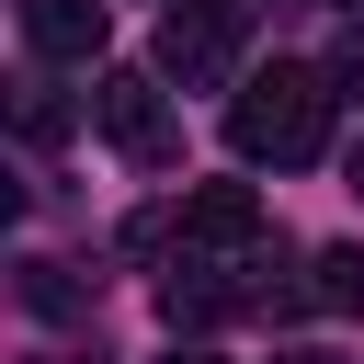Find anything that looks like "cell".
Listing matches in <instances>:
<instances>
[{
	"label": "cell",
	"mask_w": 364,
	"mask_h": 364,
	"mask_svg": "<svg viewBox=\"0 0 364 364\" xmlns=\"http://www.w3.org/2000/svg\"><path fill=\"white\" fill-rule=\"evenodd\" d=\"M228 148H239V159H262V171L318 159V148H330V68H296V57L250 68V80H239V102H228Z\"/></svg>",
	"instance_id": "1"
},
{
	"label": "cell",
	"mask_w": 364,
	"mask_h": 364,
	"mask_svg": "<svg viewBox=\"0 0 364 364\" xmlns=\"http://www.w3.org/2000/svg\"><path fill=\"white\" fill-rule=\"evenodd\" d=\"M239 46H250V11H239V0H171V11H159V68H171L182 91H216V80L239 68Z\"/></svg>",
	"instance_id": "2"
},
{
	"label": "cell",
	"mask_w": 364,
	"mask_h": 364,
	"mask_svg": "<svg viewBox=\"0 0 364 364\" xmlns=\"http://www.w3.org/2000/svg\"><path fill=\"white\" fill-rule=\"evenodd\" d=\"M91 125H102L125 159H171V114H159V80H148V68H102V80H91Z\"/></svg>",
	"instance_id": "3"
},
{
	"label": "cell",
	"mask_w": 364,
	"mask_h": 364,
	"mask_svg": "<svg viewBox=\"0 0 364 364\" xmlns=\"http://www.w3.org/2000/svg\"><path fill=\"white\" fill-rule=\"evenodd\" d=\"M182 239L193 250H250L262 239V193L250 182H193L182 193Z\"/></svg>",
	"instance_id": "4"
},
{
	"label": "cell",
	"mask_w": 364,
	"mask_h": 364,
	"mask_svg": "<svg viewBox=\"0 0 364 364\" xmlns=\"http://www.w3.org/2000/svg\"><path fill=\"white\" fill-rule=\"evenodd\" d=\"M23 46L34 57H91L102 46V0H23Z\"/></svg>",
	"instance_id": "5"
},
{
	"label": "cell",
	"mask_w": 364,
	"mask_h": 364,
	"mask_svg": "<svg viewBox=\"0 0 364 364\" xmlns=\"http://www.w3.org/2000/svg\"><path fill=\"white\" fill-rule=\"evenodd\" d=\"M307 307H330V318H364V250H353V239L307 262Z\"/></svg>",
	"instance_id": "6"
},
{
	"label": "cell",
	"mask_w": 364,
	"mask_h": 364,
	"mask_svg": "<svg viewBox=\"0 0 364 364\" xmlns=\"http://www.w3.org/2000/svg\"><path fill=\"white\" fill-rule=\"evenodd\" d=\"M23 307H34V318H80V284H68L57 262H23Z\"/></svg>",
	"instance_id": "7"
},
{
	"label": "cell",
	"mask_w": 364,
	"mask_h": 364,
	"mask_svg": "<svg viewBox=\"0 0 364 364\" xmlns=\"http://www.w3.org/2000/svg\"><path fill=\"white\" fill-rule=\"evenodd\" d=\"M341 171H353V193H364V136H353V148H341Z\"/></svg>",
	"instance_id": "8"
},
{
	"label": "cell",
	"mask_w": 364,
	"mask_h": 364,
	"mask_svg": "<svg viewBox=\"0 0 364 364\" xmlns=\"http://www.w3.org/2000/svg\"><path fill=\"white\" fill-rule=\"evenodd\" d=\"M273 364H330V353H273Z\"/></svg>",
	"instance_id": "9"
},
{
	"label": "cell",
	"mask_w": 364,
	"mask_h": 364,
	"mask_svg": "<svg viewBox=\"0 0 364 364\" xmlns=\"http://www.w3.org/2000/svg\"><path fill=\"white\" fill-rule=\"evenodd\" d=\"M182 364H216V353H182Z\"/></svg>",
	"instance_id": "10"
}]
</instances>
